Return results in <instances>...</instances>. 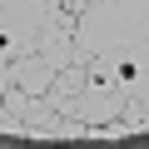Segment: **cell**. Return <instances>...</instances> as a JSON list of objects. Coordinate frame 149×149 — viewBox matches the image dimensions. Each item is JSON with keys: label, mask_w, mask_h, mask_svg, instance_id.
<instances>
[{"label": "cell", "mask_w": 149, "mask_h": 149, "mask_svg": "<svg viewBox=\"0 0 149 149\" xmlns=\"http://www.w3.org/2000/svg\"><path fill=\"white\" fill-rule=\"evenodd\" d=\"M74 60L80 65H139L149 70L144 0H90L74 15Z\"/></svg>", "instance_id": "6da1fadb"}, {"label": "cell", "mask_w": 149, "mask_h": 149, "mask_svg": "<svg viewBox=\"0 0 149 149\" xmlns=\"http://www.w3.org/2000/svg\"><path fill=\"white\" fill-rule=\"evenodd\" d=\"M65 119H74V124H85V129H95V124H109V119H119L124 114V100H119V90L109 85V74H104V65H85V90L74 95V100H65V109H60Z\"/></svg>", "instance_id": "7a4b0ae2"}, {"label": "cell", "mask_w": 149, "mask_h": 149, "mask_svg": "<svg viewBox=\"0 0 149 149\" xmlns=\"http://www.w3.org/2000/svg\"><path fill=\"white\" fill-rule=\"evenodd\" d=\"M80 90H85V65H80V60H70V65L55 74V80H50V90H45L40 100H45V104L60 114V109H65V100H74Z\"/></svg>", "instance_id": "3957f363"}, {"label": "cell", "mask_w": 149, "mask_h": 149, "mask_svg": "<svg viewBox=\"0 0 149 149\" xmlns=\"http://www.w3.org/2000/svg\"><path fill=\"white\" fill-rule=\"evenodd\" d=\"M85 5H90V0H60V10H65V15H70V20H74V15H80V10H85Z\"/></svg>", "instance_id": "277c9868"}]
</instances>
